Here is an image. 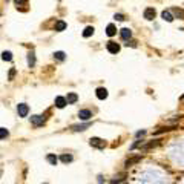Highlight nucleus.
<instances>
[{"instance_id": "obj_13", "label": "nucleus", "mask_w": 184, "mask_h": 184, "mask_svg": "<svg viewBox=\"0 0 184 184\" xmlns=\"http://www.w3.org/2000/svg\"><path fill=\"white\" fill-rule=\"evenodd\" d=\"M34 64H35V54H34V51H29V54H28V66L34 67Z\"/></svg>"}, {"instance_id": "obj_4", "label": "nucleus", "mask_w": 184, "mask_h": 184, "mask_svg": "<svg viewBox=\"0 0 184 184\" xmlns=\"http://www.w3.org/2000/svg\"><path fill=\"white\" fill-rule=\"evenodd\" d=\"M95 95H97L98 100H104V98H107V89H106V87H98V89L95 90Z\"/></svg>"}, {"instance_id": "obj_24", "label": "nucleus", "mask_w": 184, "mask_h": 184, "mask_svg": "<svg viewBox=\"0 0 184 184\" xmlns=\"http://www.w3.org/2000/svg\"><path fill=\"white\" fill-rule=\"evenodd\" d=\"M8 135H9V132L6 130V127H0V138H2V140H5Z\"/></svg>"}, {"instance_id": "obj_28", "label": "nucleus", "mask_w": 184, "mask_h": 184, "mask_svg": "<svg viewBox=\"0 0 184 184\" xmlns=\"http://www.w3.org/2000/svg\"><path fill=\"white\" fill-rule=\"evenodd\" d=\"M15 5H25L26 3V0H14Z\"/></svg>"}, {"instance_id": "obj_8", "label": "nucleus", "mask_w": 184, "mask_h": 184, "mask_svg": "<svg viewBox=\"0 0 184 184\" xmlns=\"http://www.w3.org/2000/svg\"><path fill=\"white\" fill-rule=\"evenodd\" d=\"M89 126H90V123H83V124H72V126H71V129H72L74 132H83V130H86Z\"/></svg>"}, {"instance_id": "obj_23", "label": "nucleus", "mask_w": 184, "mask_h": 184, "mask_svg": "<svg viewBox=\"0 0 184 184\" xmlns=\"http://www.w3.org/2000/svg\"><path fill=\"white\" fill-rule=\"evenodd\" d=\"M120 181H124V175L121 173V175H118V176H115L112 181H110V184H118Z\"/></svg>"}, {"instance_id": "obj_26", "label": "nucleus", "mask_w": 184, "mask_h": 184, "mask_svg": "<svg viewBox=\"0 0 184 184\" xmlns=\"http://www.w3.org/2000/svg\"><path fill=\"white\" fill-rule=\"evenodd\" d=\"M173 129H176L175 126H170V127H161V129H158L155 133L158 135V133H161V132H169V130H173Z\"/></svg>"}, {"instance_id": "obj_27", "label": "nucleus", "mask_w": 184, "mask_h": 184, "mask_svg": "<svg viewBox=\"0 0 184 184\" xmlns=\"http://www.w3.org/2000/svg\"><path fill=\"white\" fill-rule=\"evenodd\" d=\"M14 75H15V69L12 67L11 71H9V80H12V78H14Z\"/></svg>"}, {"instance_id": "obj_14", "label": "nucleus", "mask_w": 184, "mask_h": 184, "mask_svg": "<svg viewBox=\"0 0 184 184\" xmlns=\"http://www.w3.org/2000/svg\"><path fill=\"white\" fill-rule=\"evenodd\" d=\"M161 17H163V20H166V21H169V23L173 20V15H172L170 11H163V12H161Z\"/></svg>"}, {"instance_id": "obj_31", "label": "nucleus", "mask_w": 184, "mask_h": 184, "mask_svg": "<svg viewBox=\"0 0 184 184\" xmlns=\"http://www.w3.org/2000/svg\"><path fill=\"white\" fill-rule=\"evenodd\" d=\"M43 184H48V182H43Z\"/></svg>"}, {"instance_id": "obj_6", "label": "nucleus", "mask_w": 184, "mask_h": 184, "mask_svg": "<svg viewBox=\"0 0 184 184\" xmlns=\"http://www.w3.org/2000/svg\"><path fill=\"white\" fill-rule=\"evenodd\" d=\"M107 51H109L110 54H117V52L120 51V44H118V43H113V41H109V43H107Z\"/></svg>"}, {"instance_id": "obj_22", "label": "nucleus", "mask_w": 184, "mask_h": 184, "mask_svg": "<svg viewBox=\"0 0 184 184\" xmlns=\"http://www.w3.org/2000/svg\"><path fill=\"white\" fill-rule=\"evenodd\" d=\"M64 55H66V54H64L63 51H57V52H54V58H57V60H60V61L64 60Z\"/></svg>"}, {"instance_id": "obj_10", "label": "nucleus", "mask_w": 184, "mask_h": 184, "mask_svg": "<svg viewBox=\"0 0 184 184\" xmlns=\"http://www.w3.org/2000/svg\"><path fill=\"white\" fill-rule=\"evenodd\" d=\"M66 104H67L66 97H57V98H55V106H57L58 109H63Z\"/></svg>"}, {"instance_id": "obj_11", "label": "nucleus", "mask_w": 184, "mask_h": 184, "mask_svg": "<svg viewBox=\"0 0 184 184\" xmlns=\"http://www.w3.org/2000/svg\"><path fill=\"white\" fill-rule=\"evenodd\" d=\"M66 100H67V104H74V103H77L78 95L75 94V92H69L67 97H66Z\"/></svg>"}, {"instance_id": "obj_19", "label": "nucleus", "mask_w": 184, "mask_h": 184, "mask_svg": "<svg viewBox=\"0 0 184 184\" xmlns=\"http://www.w3.org/2000/svg\"><path fill=\"white\" fill-rule=\"evenodd\" d=\"M2 58H3L5 61H11V60H12V54H11L9 51H3V52H2Z\"/></svg>"}, {"instance_id": "obj_1", "label": "nucleus", "mask_w": 184, "mask_h": 184, "mask_svg": "<svg viewBox=\"0 0 184 184\" xmlns=\"http://www.w3.org/2000/svg\"><path fill=\"white\" fill-rule=\"evenodd\" d=\"M89 144L92 147H97V149H104L106 141L101 140V138H98V136H94V138H90V140H89Z\"/></svg>"}, {"instance_id": "obj_7", "label": "nucleus", "mask_w": 184, "mask_h": 184, "mask_svg": "<svg viewBox=\"0 0 184 184\" xmlns=\"http://www.w3.org/2000/svg\"><path fill=\"white\" fill-rule=\"evenodd\" d=\"M120 35H121V38H123V40L129 41V40H130V37H132V31H130L129 28H123V29H120Z\"/></svg>"}, {"instance_id": "obj_17", "label": "nucleus", "mask_w": 184, "mask_h": 184, "mask_svg": "<svg viewBox=\"0 0 184 184\" xmlns=\"http://www.w3.org/2000/svg\"><path fill=\"white\" fill-rule=\"evenodd\" d=\"M140 159H141V156H140V155H138V156H135V158H130V159H127V161H126V167H130L132 164L138 163V161H140Z\"/></svg>"}, {"instance_id": "obj_3", "label": "nucleus", "mask_w": 184, "mask_h": 184, "mask_svg": "<svg viewBox=\"0 0 184 184\" xmlns=\"http://www.w3.org/2000/svg\"><path fill=\"white\" fill-rule=\"evenodd\" d=\"M78 117H80V120L87 121V120H90V117H92V112H90L89 109H81V110L78 112Z\"/></svg>"}, {"instance_id": "obj_16", "label": "nucleus", "mask_w": 184, "mask_h": 184, "mask_svg": "<svg viewBox=\"0 0 184 184\" xmlns=\"http://www.w3.org/2000/svg\"><path fill=\"white\" fill-rule=\"evenodd\" d=\"M60 161H61V163H64V164H67V163H71V161H72V155H67V153H63V155L60 156Z\"/></svg>"}, {"instance_id": "obj_25", "label": "nucleus", "mask_w": 184, "mask_h": 184, "mask_svg": "<svg viewBox=\"0 0 184 184\" xmlns=\"http://www.w3.org/2000/svg\"><path fill=\"white\" fill-rule=\"evenodd\" d=\"M159 144V140H155V141H152V143H149V144H146V146H143V149L146 150V149H150V147H155V146H158Z\"/></svg>"}, {"instance_id": "obj_21", "label": "nucleus", "mask_w": 184, "mask_h": 184, "mask_svg": "<svg viewBox=\"0 0 184 184\" xmlns=\"http://www.w3.org/2000/svg\"><path fill=\"white\" fill-rule=\"evenodd\" d=\"M172 12H173L176 17H179V18H182V20H184V11H182V9H179V8H175V9H172Z\"/></svg>"}, {"instance_id": "obj_29", "label": "nucleus", "mask_w": 184, "mask_h": 184, "mask_svg": "<svg viewBox=\"0 0 184 184\" xmlns=\"http://www.w3.org/2000/svg\"><path fill=\"white\" fill-rule=\"evenodd\" d=\"M115 18H117V20H124L121 14H115Z\"/></svg>"}, {"instance_id": "obj_5", "label": "nucleus", "mask_w": 184, "mask_h": 184, "mask_svg": "<svg viewBox=\"0 0 184 184\" xmlns=\"http://www.w3.org/2000/svg\"><path fill=\"white\" fill-rule=\"evenodd\" d=\"M31 123L34 126H41L44 123V117L43 115H34V117H31Z\"/></svg>"}, {"instance_id": "obj_9", "label": "nucleus", "mask_w": 184, "mask_h": 184, "mask_svg": "<svg viewBox=\"0 0 184 184\" xmlns=\"http://www.w3.org/2000/svg\"><path fill=\"white\" fill-rule=\"evenodd\" d=\"M144 18L146 20H153L155 18V9L153 8H146L144 9Z\"/></svg>"}, {"instance_id": "obj_15", "label": "nucleus", "mask_w": 184, "mask_h": 184, "mask_svg": "<svg viewBox=\"0 0 184 184\" xmlns=\"http://www.w3.org/2000/svg\"><path fill=\"white\" fill-rule=\"evenodd\" d=\"M46 159H48V163L52 164V166H55V164L58 163V158H57L55 155H52V153H49L48 156H46Z\"/></svg>"}, {"instance_id": "obj_18", "label": "nucleus", "mask_w": 184, "mask_h": 184, "mask_svg": "<svg viewBox=\"0 0 184 184\" xmlns=\"http://www.w3.org/2000/svg\"><path fill=\"white\" fill-rule=\"evenodd\" d=\"M92 34H94V28H92V26H86L84 28V31H83V37H90Z\"/></svg>"}, {"instance_id": "obj_2", "label": "nucleus", "mask_w": 184, "mask_h": 184, "mask_svg": "<svg viewBox=\"0 0 184 184\" xmlns=\"http://www.w3.org/2000/svg\"><path fill=\"white\" fill-rule=\"evenodd\" d=\"M17 112H18V117H28V113H29V107H28V104L20 103V104L17 106Z\"/></svg>"}, {"instance_id": "obj_12", "label": "nucleus", "mask_w": 184, "mask_h": 184, "mask_svg": "<svg viewBox=\"0 0 184 184\" xmlns=\"http://www.w3.org/2000/svg\"><path fill=\"white\" fill-rule=\"evenodd\" d=\"M106 34H107L109 37H112V35L117 34V28H115L113 23H109V25L106 26Z\"/></svg>"}, {"instance_id": "obj_30", "label": "nucleus", "mask_w": 184, "mask_h": 184, "mask_svg": "<svg viewBox=\"0 0 184 184\" xmlns=\"http://www.w3.org/2000/svg\"><path fill=\"white\" fill-rule=\"evenodd\" d=\"M146 133V130H140V132H136V136H143Z\"/></svg>"}, {"instance_id": "obj_32", "label": "nucleus", "mask_w": 184, "mask_h": 184, "mask_svg": "<svg viewBox=\"0 0 184 184\" xmlns=\"http://www.w3.org/2000/svg\"><path fill=\"white\" fill-rule=\"evenodd\" d=\"M6 2H8V0H6Z\"/></svg>"}, {"instance_id": "obj_20", "label": "nucleus", "mask_w": 184, "mask_h": 184, "mask_svg": "<svg viewBox=\"0 0 184 184\" xmlns=\"http://www.w3.org/2000/svg\"><path fill=\"white\" fill-rule=\"evenodd\" d=\"M66 29V23L64 21H57L55 23V31H64Z\"/></svg>"}]
</instances>
